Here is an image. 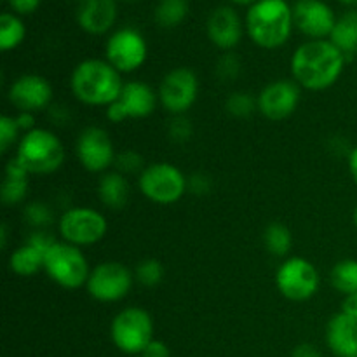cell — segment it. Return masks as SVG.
<instances>
[{
  "label": "cell",
  "instance_id": "1",
  "mask_svg": "<svg viewBox=\"0 0 357 357\" xmlns=\"http://www.w3.org/2000/svg\"><path fill=\"white\" fill-rule=\"evenodd\" d=\"M347 58L330 40H307L293 52L289 68L291 77L307 91H326L338 82Z\"/></svg>",
  "mask_w": 357,
  "mask_h": 357
},
{
  "label": "cell",
  "instance_id": "2",
  "mask_svg": "<svg viewBox=\"0 0 357 357\" xmlns=\"http://www.w3.org/2000/svg\"><path fill=\"white\" fill-rule=\"evenodd\" d=\"M124 87L122 73L107 59L87 58L73 68L70 89L77 101L87 107H105L119 100Z\"/></svg>",
  "mask_w": 357,
  "mask_h": 357
},
{
  "label": "cell",
  "instance_id": "3",
  "mask_svg": "<svg viewBox=\"0 0 357 357\" xmlns=\"http://www.w3.org/2000/svg\"><path fill=\"white\" fill-rule=\"evenodd\" d=\"M293 7L286 0H258L250 6L244 28L251 40L261 49L282 47L291 37Z\"/></svg>",
  "mask_w": 357,
  "mask_h": 357
},
{
  "label": "cell",
  "instance_id": "4",
  "mask_svg": "<svg viewBox=\"0 0 357 357\" xmlns=\"http://www.w3.org/2000/svg\"><path fill=\"white\" fill-rule=\"evenodd\" d=\"M14 155L30 174H52L65 162V145L49 129L35 128L21 136Z\"/></svg>",
  "mask_w": 357,
  "mask_h": 357
},
{
  "label": "cell",
  "instance_id": "5",
  "mask_svg": "<svg viewBox=\"0 0 357 357\" xmlns=\"http://www.w3.org/2000/svg\"><path fill=\"white\" fill-rule=\"evenodd\" d=\"M44 272L63 289H79L87 284L91 267L82 248L56 241L45 253Z\"/></svg>",
  "mask_w": 357,
  "mask_h": 357
},
{
  "label": "cell",
  "instance_id": "6",
  "mask_svg": "<svg viewBox=\"0 0 357 357\" xmlns=\"http://www.w3.org/2000/svg\"><path fill=\"white\" fill-rule=\"evenodd\" d=\"M143 197L153 204L169 206L180 201L188 190V178L171 162H153L138 174Z\"/></svg>",
  "mask_w": 357,
  "mask_h": 357
},
{
  "label": "cell",
  "instance_id": "7",
  "mask_svg": "<svg viewBox=\"0 0 357 357\" xmlns=\"http://www.w3.org/2000/svg\"><path fill=\"white\" fill-rule=\"evenodd\" d=\"M110 338L124 354L142 356L146 345L153 340L152 316L139 307H126L112 321Z\"/></svg>",
  "mask_w": 357,
  "mask_h": 357
},
{
  "label": "cell",
  "instance_id": "8",
  "mask_svg": "<svg viewBox=\"0 0 357 357\" xmlns=\"http://www.w3.org/2000/svg\"><path fill=\"white\" fill-rule=\"evenodd\" d=\"M61 241L77 248L98 244L108 232V222L101 211L87 206H73L63 211L58 220Z\"/></svg>",
  "mask_w": 357,
  "mask_h": 357
},
{
  "label": "cell",
  "instance_id": "9",
  "mask_svg": "<svg viewBox=\"0 0 357 357\" xmlns=\"http://www.w3.org/2000/svg\"><path fill=\"white\" fill-rule=\"evenodd\" d=\"M321 278L316 265L303 257H289L275 272L278 291L289 302H307L319 291Z\"/></svg>",
  "mask_w": 357,
  "mask_h": 357
},
{
  "label": "cell",
  "instance_id": "10",
  "mask_svg": "<svg viewBox=\"0 0 357 357\" xmlns=\"http://www.w3.org/2000/svg\"><path fill=\"white\" fill-rule=\"evenodd\" d=\"M159 105L174 117L185 115L195 105L199 96V77L188 66L169 70L160 80Z\"/></svg>",
  "mask_w": 357,
  "mask_h": 357
},
{
  "label": "cell",
  "instance_id": "11",
  "mask_svg": "<svg viewBox=\"0 0 357 357\" xmlns=\"http://www.w3.org/2000/svg\"><path fill=\"white\" fill-rule=\"evenodd\" d=\"M135 282V274L121 261H101L91 268L86 289L96 302L114 303L129 295Z\"/></svg>",
  "mask_w": 357,
  "mask_h": 357
},
{
  "label": "cell",
  "instance_id": "12",
  "mask_svg": "<svg viewBox=\"0 0 357 357\" xmlns=\"http://www.w3.org/2000/svg\"><path fill=\"white\" fill-rule=\"evenodd\" d=\"M149 56L145 37L135 28H121L108 37L105 59L121 73H132L142 68Z\"/></svg>",
  "mask_w": 357,
  "mask_h": 357
},
{
  "label": "cell",
  "instance_id": "13",
  "mask_svg": "<svg viewBox=\"0 0 357 357\" xmlns=\"http://www.w3.org/2000/svg\"><path fill=\"white\" fill-rule=\"evenodd\" d=\"M75 155L80 166L89 173H107L115 164L117 152L110 135L103 128L89 126L77 138Z\"/></svg>",
  "mask_w": 357,
  "mask_h": 357
},
{
  "label": "cell",
  "instance_id": "14",
  "mask_svg": "<svg viewBox=\"0 0 357 357\" xmlns=\"http://www.w3.org/2000/svg\"><path fill=\"white\" fill-rule=\"evenodd\" d=\"M302 98V87L293 79H279L267 84L258 93V112L268 121H284L296 112Z\"/></svg>",
  "mask_w": 357,
  "mask_h": 357
},
{
  "label": "cell",
  "instance_id": "15",
  "mask_svg": "<svg viewBox=\"0 0 357 357\" xmlns=\"http://www.w3.org/2000/svg\"><path fill=\"white\" fill-rule=\"evenodd\" d=\"M7 96L17 112L35 114V112L51 108L54 91L45 77L37 75V73H24L13 80Z\"/></svg>",
  "mask_w": 357,
  "mask_h": 357
},
{
  "label": "cell",
  "instance_id": "16",
  "mask_svg": "<svg viewBox=\"0 0 357 357\" xmlns=\"http://www.w3.org/2000/svg\"><path fill=\"white\" fill-rule=\"evenodd\" d=\"M338 17L323 0H296L293 6L295 26L310 40L330 38Z\"/></svg>",
  "mask_w": 357,
  "mask_h": 357
},
{
  "label": "cell",
  "instance_id": "17",
  "mask_svg": "<svg viewBox=\"0 0 357 357\" xmlns=\"http://www.w3.org/2000/svg\"><path fill=\"white\" fill-rule=\"evenodd\" d=\"M206 31L213 44L222 51H232L241 42L244 33V24L236 9L229 6H220L209 14Z\"/></svg>",
  "mask_w": 357,
  "mask_h": 357
},
{
  "label": "cell",
  "instance_id": "18",
  "mask_svg": "<svg viewBox=\"0 0 357 357\" xmlns=\"http://www.w3.org/2000/svg\"><path fill=\"white\" fill-rule=\"evenodd\" d=\"M117 20L115 0H80L77 7V23L86 33L103 35L112 30Z\"/></svg>",
  "mask_w": 357,
  "mask_h": 357
},
{
  "label": "cell",
  "instance_id": "19",
  "mask_svg": "<svg viewBox=\"0 0 357 357\" xmlns=\"http://www.w3.org/2000/svg\"><path fill=\"white\" fill-rule=\"evenodd\" d=\"M117 101L122 105L128 119H146L155 112L159 105V94L146 82L129 80L124 82Z\"/></svg>",
  "mask_w": 357,
  "mask_h": 357
},
{
  "label": "cell",
  "instance_id": "20",
  "mask_svg": "<svg viewBox=\"0 0 357 357\" xmlns=\"http://www.w3.org/2000/svg\"><path fill=\"white\" fill-rule=\"evenodd\" d=\"M326 344L337 357H357V321L338 312L326 324Z\"/></svg>",
  "mask_w": 357,
  "mask_h": 357
},
{
  "label": "cell",
  "instance_id": "21",
  "mask_svg": "<svg viewBox=\"0 0 357 357\" xmlns=\"http://www.w3.org/2000/svg\"><path fill=\"white\" fill-rule=\"evenodd\" d=\"M129 181L119 171H107L98 181V197L108 209H122L129 201Z\"/></svg>",
  "mask_w": 357,
  "mask_h": 357
},
{
  "label": "cell",
  "instance_id": "22",
  "mask_svg": "<svg viewBox=\"0 0 357 357\" xmlns=\"http://www.w3.org/2000/svg\"><path fill=\"white\" fill-rule=\"evenodd\" d=\"M44 251L38 250L33 244L24 243L10 253L9 268L13 274L20 275V278H31V275L44 271Z\"/></svg>",
  "mask_w": 357,
  "mask_h": 357
},
{
  "label": "cell",
  "instance_id": "23",
  "mask_svg": "<svg viewBox=\"0 0 357 357\" xmlns=\"http://www.w3.org/2000/svg\"><path fill=\"white\" fill-rule=\"evenodd\" d=\"M330 40L344 52L347 61L354 58L357 54V9L347 10L338 17Z\"/></svg>",
  "mask_w": 357,
  "mask_h": 357
},
{
  "label": "cell",
  "instance_id": "24",
  "mask_svg": "<svg viewBox=\"0 0 357 357\" xmlns=\"http://www.w3.org/2000/svg\"><path fill=\"white\" fill-rule=\"evenodd\" d=\"M26 37V26L14 13H3L0 16V49L3 52L20 47Z\"/></svg>",
  "mask_w": 357,
  "mask_h": 357
},
{
  "label": "cell",
  "instance_id": "25",
  "mask_svg": "<svg viewBox=\"0 0 357 357\" xmlns=\"http://www.w3.org/2000/svg\"><path fill=\"white\" fill-rule=\"evenodd\" d=\"M330 282L344 296L357 293V260L345 258L337 261L330 272Z\"/></svg>",
  "mask_w": 357,
  "mask_h": 357
},
{
  "label": "cell",
  "instance_id": "26",
  "mask_svg": "<svg viewBox=\"0 0 357 357\" xmlns=\"http://www.w3.org/2000/svg\"><path fill=\"white\" fill-rule=\"evenodd\" d=\"M264 243L268 253L274 255V257L282 258L289 253V250H291L293 234L284 223L272 222L271 225H267V229H265Z\"/></svg>",
  "mask_w": 357,
  "mask_h": 357
},
{
  "label": "cell",
  "instance_id": "27",
  "mask_svg": "<svg viewBox=\"0 0 357 357\" xmlns=\"http://www.w3.org/2000/svg\"><path fill=\"white\" fill-rule=\"evenodd\" d=\"M188 14L187 0H160L155 7V21L162 28H174L185 21Z\"/></svg>",
  "mask_w": 357,
  "mask_h": 357
},
{
  "label": "cell",
  "instance_id": "28",
  "mask_svg": "<svg viewBox=\"0 0 357 357\" xmlns=\"http://www.w3.org/2000/svg\"><path fill=\"white\" fill-rule=\"evenodd\" d=\"M30 181L28 176H3L2 188H0V199L6 206H16L24 201L28 194Z\"/></svg>",
  "mask_w": 357,
  "mask_h": 357
},
{
  "label": "cell",
  "instance_id": "29",
  "mask_svg": "<svg viewBox=\"0 0 357 357\" xmlns=\"http://www.w3.org/2000/svg\"><path fill=\"white\" fill-rule=\"evenodd\" d=\"M135 278L139 284L146 288H155L164 279V265L157 258H145L138 264L135 271Z\"/></svg>",
  "mask_w": 357,
  "mask_h": 357
},
{
  "label": "cell",
  "instance_id": "30",
  "mask_svg": "<svg viewBox=\"0 0 357 357\" xmlns=\"http://www.w3.org/2000/svg\"><path fill=\"white\" fill-rule=\"evenodd\" d=\"M225 108L232 117L246 119L258 110L257 98H253V94L246 93V91H236L227 98Z\"/></svg>",
  "mask_w": 357,
  "mask_h": 357
},
{
  "label": "cell",
  "instance_id": "31",
  "mask_svg": "<svg viewBox=\"0 0 357 357\" xmlns=\"http://www.w3.org/2000/svg\"><path fill=\"white\" fill-rule=\"evenodd\" d=\"M23 218L35 230H45L52 223L54 215H52V209L44 202H30L24 206Z\"/></svg>",
  "mask_w": 357,
  "mask_h": 357
},
{
  "label": "cell",
  "instance_id": "32",
  "mask_svg": "<svg viewBox=\"0 0 357 357\" xmlns=\"http://www.w3.org/2000/svg\"><path fill=\"white\" fill-rule=\"evenodd\" d=\"M21 136H23V132L17 126L16 117L14 115H2L0 117V152L7 153L14 145L17 146Z\"/></svg>",
  "mask_w": 357,
  "mask_h": 357
},
{
  "label": "cell",
  "instance_id": "33",
  "mask_svg": "<svg viewBox=\"0 0 357 357\" xmlns=\"http://www.w3.org/2000/svg\"><path fill=\"white\" fill-rule=\"evenodd\" d=\"M115 171L126 174H135L142 173L145 169V164H143V157L139 155L135 150H124V152L117 153L115 157Z\"/></svg>",
  "mask_w": 357,
  "mask_h": 357
},
{
  "label": "cell",
  "instance_id": "34",
  "mask_svg": "<svg viewBox=\"0 0 357 357\" xmlns=\"http://www.w3.org/2000/svg\"><path fill=\"white\" fill-rule=\"evenodd\" d=\"M241 73V59L234 52H227L218 59L216 75L222 80H234Z\"/></svg>",
  "mask_w": 357,
  "mask_h": 357
},
{
  "label": "cell",
  "instance_id": "35",
  "mask_svg": "<svg viewBox=\"0 0 357 357\" xmlns=\"http://www.w3.org/2000/svg\"><path fill=\"white\" fill-rule=\"evenodd\" d=\"M192 131H194V129H192L190 121H188L185 115H174L173 121H171L169 124V129H167L171 139L176 143L188 142L192 136Z\"/></svg>",
  "mask_w": 357,
  "mask_h": 357
},
{
  "label": "cell",
  "instance_id": "36",
  "mask_svg": "<svg viewBox=\"0 0 357 357\" xmlns=\"http://www.w3.org/2000/svg\"><path fill=\"white\" fill-rule=\"evenodd\" d=\"M209 188H211V181H209V178L206 174L197 173L188 178V190H192L194 194L204 195L208 194Z\"/></svg>",
  "mask_w": 357,
  "mask_h": 357
},
{
  "label": "cell",
  "instance_id": "37",
  "mask_svg": "<svg viewBox=\"0 0 357 357\" xmlns=\"http://www.w3.org/2000/svg\"><path fill=\"white\" fill-rule=\"evenodd\" d=\"M7 2H9L13 13L21 14V16L35 13L38 9V6H40V0H7Z\"/></svg>",
  "mask_w": 357,
  "mask_h": 357
},
{
  "label": "cell",
  "instance_id": "38",
  "mask_svg": "<svg viewBox=\"0 0 357 357\" xmlns=\"http://www.w3.org/2000/svg\"><path fill=\"white\" fill-rule=\"evenodd\" d=\"M142 357H171V352L169 347H167L162 340H155V338H153V340L146 345L145 351L142 352Z\"/></svg>",
  "mask_w": 357,
  "mask_h": 357
},
{
  "label": "cell",
  "instance_id": "39",
  "mask_svg": "<svg viewBox=\"0 0 357 357\" xmlns=\"http://www.w3.org/2000/svg\"><path fill=\"white\" fill-rule=\"evenodd\" d=\"M105 117H107L108 122H114V124H121V122L128 121V115H126L124 108L119 101H114V103L105 108Z\"/></svg>",
  "mask_w": 357,
  "mask_h": 357
},
{
  "label": "cell",
  "instance_id": "40",
  "mask_svg": "<svg viewBox=\"0 0 357 357\" xmlns=\"http://www.w3.org/2000/svg\"><path fill=\"white\" fill-rule=\"evenodd\" d=\"M14 117H16V122H17V126H20V129L23 135L24 132H30L35 129V117H33V114H30V112H17Z\"/></svg>",
  "mask_w": 357,
  "mask_h": 357
},
{
  "label": "cell",
  "instance_id": "41",
  "mask_svg": "<svg viewBox=\"0 0 357 357\" xmlns=\"http://www.w3.org/2000/svg\"><path fill=\"white\" fill-rule=\"evenodd\" d=\"M340 312L347 314L349 317H352V319L357 321V293H352V295L344 296Z\"/></svg>",
  "mask_w": 357,
  "mask_h": 357
},
{
  "label": "cell",
  "instance_id": "42",
  "mask_svg": "<svg viewBox=\"0 0 357 357\" xmlns=\"http://www.w3.org/2000/svg\"><path fill=\"white\" fill-rule=\"evenodd\" d=\"M291 357H323L319 349L312 344H300L296 345L295 351L291 352Z\"/></svg>",
  "mask_w": 357,
  "mask_h": 357
},
{
  "label": "cell",
  "instance_id": "43",
  "mask_svg": "<svg viewBox=\"0 0 357 357\" xmlns=\"http://www.w3.org/2000/svg\"><path fill=\"white\" fill-rule=\"evenodd\" d=\"M347 162H349V173H351L352 180H354V183L357 187V145L352 146L351 152H349Z\"/></svg>",
  "mask_w": 357,
  "mask_h": 357
},
{
  "label": "cell",
  "instance_id": "44",
  "mask_svg": "<svg viewBox=\"0 0 357 357\" xmlns=\"http://www.w3.org/2000/svg\"><path fill=\"white\" fill-rule=\"evenodd\" d=\"M7 237H9L7 225L6 223H2V227H0V248H2V250H6L7 248Z\"/></svg>",
  "mask_w": 357,
  "mask_h": 357
},
{
  "label": "cell",
  "instance_id": "45",
  "mask_svg": "<svg viewBox=\"0 0 357 357\" xmlns=\"http://www.w3.org/2000/svg\"><path fill=\"white\" fill-rule=\"evenodd\" d=\"M230 2L239 3V6H253V3L258 2V0H230Z\"/></svg>",
  "mask_w": 357,
  "mask_h": 357
},
{
  "label": "cell",
  "instance_id": "46",
  "mask_svg": "<svg viewBox=\"0 0 357 357\" xmlns=\"http://www.w3.org/2000/svg\"><path fill=\"white\" fill-rule=\"evenodd\" d=\"M340 3H344V6H349V7H357V0H338Z\"/></svg>",
  "mask_w": 357,
  "mask_h": 357
},
{
  "label": "cell",
  "instance_id": "47",
  "mask_svg": "<svg viewBox=\"0 0 357 357\" xmlns=\"http://www.w3.org/2000/svg\"><path fill=\"white\" fill-rule=\"evenodd\" d=\"M352 222H354V227H356V230H357V204H356V208H354V213H352Z\"/></svg>",
  "mask_w": 357,
  "mask_h": 357
},
{
  "label": "cell",
  "instance_id": "48",
  "mask_svg": "<svg viewBox=\"0 0 357 357\" xmlns=\"http://www.w3.org/2000/svg\"><path fill=\"white\" fill-rule=\"evenodd\" d=\"M126 2H135V0H126Z\"/></svg>",
  "mask_w": 357,
  "mask_h": 357
},
{
  "label": "cell",
  "instance_id": "49",
  "mask_svg": "<svg viewBox=\"0 0 357 357\" xmlns=\"http://www.w3.org/2000/svg\"><path fill=\"white\" fill-rule=\"evenodd\" d=\"M139 357H142V356H139Z\"/></svg>",
  "mask_w": 357,
  "mask_h": 357
}]
</instances>
